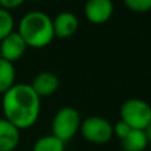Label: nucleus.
I'll return each mask as SVG.
<instances>
[{"label": "nucleus", "instance_id": "15", "mask_svg": "<svg viewBox=\"0 0 151 151\" xmlns=\"http://www.w3.org/2000/svg\"><path fill=\"white\" fill-rule=\"evenodd\" d=\"M126 8L135 13H146L151 11V0H123Z\"/></svg>", "mask_w": 151, "mask_h": 151}, {"label": "nucleus", "instance_id": "11", "mask_svg": "<svg viewBox=\"0 0 151 151\" xmlns=\"http://www.w3.org/2000/svg\"><path fill=\"white\" fill-rule=\"evenodd\" d=\"M121 146L125 151H145L149 142L143 130H131L129 135L121 141Z\"/></svg>", "mask_w": 151, "mask_h": 151}, {"label": "nucleus", "instance_id": "13", "mask_svg": "<svg viewBox=\"0 0 151 151\" xmlns=\"http://www.w3.org/2000/svg\"><path fill=\"white\" fill-rule=\"evenodd\" d=\"M32 151H65V143L52 134L44 135L35 142Z\"/></svg>", "mask_w": 151, "mask_h": 151}, {"label": "nucleus", "instance_id": "12", "mask_svg": "<svg viewBox=\"0 0 151 151\" xmlns=\"http://www.w3.org/2000/svg\"><path fill=\"white\" fill-rule=\"evenodd\" d=\"M16 81V70L12 63L0 58V94L9 90Z\"/></svg>", "mask_w": 151, "mask_h": 151}, {"label": "nucleus", "instance_id": "19", "mask_svg": "<svg viewBox=\"0 0 151 151\" xmlns=\"http://www.w3.org/2000/svg\"><path fill=\"white\" fill-rule=\"evenodd\" d=\"M32 1H42V0H32Z\"/></svg>", "mask_w": 151, "mask_h": 151}, {"label": "nucleus", "instance_id": "9", "mask_svg": "<svg viewBox=\"0 0 151 151\" xmlns=\"http://www.w3.org/2000/svg\"><path fill=\"white\" fill-rule=\"evenodd\" d=\"M33 91L40 97H50L60 88V78L52 72H41L29 83Z\"/></svg>", "mask_w": 151, "mask_h": 151}, {"label": "nucleus", "instance_id": "6", "mask_svg": "<svg viewBox=\"0 0 151 151\" xmlns=\"http://www.w3.org/2000/svg\"><path fill=\"white\" fill-rule=\"evenodd\" d=\"M114 13L113 0H86L83 5V15L91 24L101 25L111 19Z\"/></svg>", "mask_w": 151, "mask_h": 151}, {"label": "nucleus", "instance_id": "16", "mask_svg": "<svg viewBox=\"0 0 151 151\" xmlns=\"http://www.w3.org/2000/svg\"><path fill=\"white\" fill-rule=\"evenodd\" d=\"M131 130H133V129L129 125H126V123L121 119L118 121L115 125H113V133H114V135L117 137V138H119L121 141H122L123 138H126Z\"/></svg>", "mask_w": 151, "mask_h": 151}, {"label": "nucleus", "instance_id": "1", "mask_svg": "<svg viewBox=\"0 0 151 151\" xmlns=\"http://www.w3.org/2000/svg\"><path fill=\"white\" fill-rule=\"evenodd\" d=\"M1 109L5 119L19 130H27L39 121L41 98L28 83H15L3 94Z\"/></svg>", "mask_w": 151, "mask_h": 151}, {"label": "nucleus", "instance_id": "7", "mask_svg": "<svg viewBox=\"0 0 151 151\" xmlns=\"http://www.w3.org/2000/svg\"><path fill=\"white\" fill-rule=\"evenodd\" d=\"M27 48L28 47L21 39V36L13 31L0 41V58L13 64L23 57Z\"/></svg>", "mask_w": 151, "mask_h": 151}, {"label": "nucleus", "instance_id": "3", "mask_svg": "<svg viewBox=\"0 0 151 151\" xmlns=\"http://www.w3.org/2000/svg\"><path fill=\"white\" fill-rule=\"evenodd\" d=\"M81 122L82 119L77 109L72 106L61 107L52 119V135L66 143L80 131Z\"/></svg>", "mask_w": 151, "mask_h": 151}, {"label": "nucleus", "instance_id": "5", "mask_svg": "<svg viewBox=\"0 0 151 151\" xmlns=\"http://www.w3.org/2000/svg\"><path fill=\"white\" fill-rule=\"evenodd\" d=\"M81 135L83 139L94 145H105L114 137L113 133V125L110 121L104 117L91 115L81 122Z\"/></svg>", "mask_w": 151, "mask_h": 151}, {"label": "nucleus", "instance_id": "14", "mask_svg": "<svg viewBox=\"0 0 151 151\" xmlns=\"http://www.w3.org/2000/svg\"><path fill=\"white\" fill-rule=\"evenodd\" d=\"M15 29V20L9 11L0 8V41L12 33Z\"/></svg>", "mask_w": 151, "mask_h": 151}, {"label": "nucleus", "instance_id": "18", "mask_svg": "<svg viewBox=\"0 0 151 151\" xmlns=\"http://www.w3.org/2000/svg\"><path fill=\"white\" fill-rule=\"evenodd\" d=\"M143 133H145V135H146V138H147V142L151 143V122L146 126V129L143 130Z\"/></svg>", "mask_w": 151, "mask_h": 151}, {"label": "nucleus", "instance_id": "2", "mask_svg": "<svg viewBox=\"0 0 151 151\" xmlns=\"http://www.w3.org/2000/svg\"><path fill=\"white\" fill-rule=\"evenodd\" d=\"M17 32L29 48H45L53 41V21L49 15L41 11L27 12L20 19Z\"/></svg>", "mask_w": 151, "mask_h": 151}, {"label": "nucleus", "instance_id": "17", "mask_svg": "<svg viewBox=\"0 0 151 151\" xmlns=\"http://www.w3.org/2000/svg\"><path fill=\"white\" fill-rule=\"evenodd\" d=\"M24 3H25V0H0V8L11 12L12 9L21 7Z\"/></svg>", "mask_w": 151, "mask_h": 151}, {"label": "nucleus", "instance_id": "4", "mask_svg": "<svg viewBox=\"0 0 151 151\" xmlns=\"http://www.w3.org/2000/svg\"><path fill=\"white\" fill-rule=\"evenodd\" d=\"M121 121L133 130H145L151 122V105L141 98H130L119 109Z\"/></svg>", "mask_w": 151, "mask_h": 151}, {"label": "nucleus", "instance_id": "8", "mask_svg": "<svg viewBox=\"0 0 151 151\" xmlns=\"http://www.w3.org/2000/svg\"><path fill=\"white\" fill-rule=\"evenodd\" d=\"M52 21L55 37H60V39H68V37L73 36L80 27L78 17L69 11L60 12L55 19H52Z\"/></svg>", "mask_w": 151, "mask_h": 151}, {"label": "nucleus", "instance_id": "10", "mask_svg": "<svg viewBox=\"0 0 151 151\" xmlns=\"http://www.w3.org/2000/svg\"><path fill=\"white\" fill-rule=\"evenodd\" d=\"M20 143V130L5 118H0V151H15Z\"/></svg>", "mask_w": 151, "mask_h": 151}]
</instances>
